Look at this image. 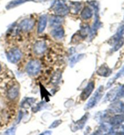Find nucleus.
Returning a JSON list of instances; mask_svg holds the SVG:
<instances>
[{
    "label": "nucleus",
    "mask_w": 124,
    "mask_h": 135,
    "mask_svg": "<svg viewBox=\"0 0 124 135\" xmlns=\"http://www.w3.org/2000/svg\"><path fill=\"white\" fill-rule=\"evenodd\" d=\"M51 9L54 12L56 15L60 17L66 15L69 12V7H68L63 0H54Z\"/></svg>",
    "instance_id": "nucleus-1"
},
{
    "label": "nucleus",
    "mask_w": 124,
    "mask_h": 135,
    "mask_svg": "<svg viewBox=\"0 0 124 135\" xmlns=\"http://www.w3.org/2000/svg\"><path fill=\"white\" fill-rule=\"evenodd\" d=\"M103 86H102V85L100 86L96 91L94 93V94L92 96L91 99L88 100L87 105H85V110H89V109L93 108L94 107H95L98 104V102L101 100V99L102 98L103 95Z\"/></svg>",
    "instance_id": "nucleus-2"
},
{
    "label": "nucleus",
    "mask_w": 124,
    "mask_h": 135,
    "mask_svg": "<svg viewBox=\"0 0 124 135\" xmlns=\"http://www.w3.org/2000/svg\"><path fill=\"white\" fill-rule=\"evenodd\" d=\"M41 67L40 61L38 60H33L27 63L26 69L29 75L34 76L39 74L41 70Z\"/></svg>",
    "instance_id": "nucleus-3"
},
{
    "label": "nucleus",
    "mask_w": 124,
    "mask_h": 135,
    "mask_svg": "<svg viewBox=\"0 0 124 135\" xmlns=\"http://www.w3.org/2000/svg\"><path fill=\"white\" fill-rule=\"evenodd\" d=\"M22 54L21 51L18 48H13L10 50L7 54V60L12 63H16L20 60L21 59Z\"/></svg>",
    "instance_id": "nucleus-4"
},
{
    "label": "nucleus",
    "mask_w": 124,
    "mask_h": 135,
    "mask_svg": "<svg viewBox=\"0 0 124 135\" xmlns=\"http://www.w3.org/2000/svg\"><path fill=\"white\" fill-rule=\"evenodd\" d=\"M95 87V83L94 81H91L88 83L87 86L83 89V90L81 93L80 98L82 100H85L91 96V94L94 91Z\"/></svg>",
    "instance_id": "nucleus-5"
},
{
    "label": "nucleus",
    "mask_w": 124,
    "mask_h": 135,
    "mask_svg": "<svg viewBox=\"0 0 124 135\" xmlns=\"http://www.w3.org/2000/svg\"><path fill=\"white\" fill-rule=\"evenodd\" d=\"M88 117L89 114L88 113H87V114L84 115L80 119L78 120L77 121H76L75 122L73 123L71 126V130L73 131V132H75L76 131L82 129L83 128V127L85 126L86 122H87L88 119Z\"/></svg>",
    "instance_id": "nucleus-6"
},
{
    "label": "nucleus",
    "mask_w": 124,
    "mask_h": 135,
    "mask_svg": "<svg viewBox=\"0 0 124 135\" xmlns=\"http://www.w3.org/2000/svg\"><path fill=\"white\" fill-rule=\"evenodd\" d=\"M34 26V20L32 18H26L23 20L20 24V28L23 31H31Z\"/></svg>",
    "instance_id": "nucleus-7"
},
{
    "label": "nucleus",
    "mask_w": 124,
    "mask_h": 135,
    "mask_svg": "<svg viewBox=\"0 0 124 135\" xmlns=\"http://www.w3.org/2000/svg\"><path fill=\"white\" fill-rule=\"evenodd\" d=\"M47 49V45L45 41H39L34 46V51L37 55H41L45 53Z\"/></svg>",
    "instance_id": "nucleus-8"
},
{
    "label": "nucleus",
    "mask_w": 124,
    "mask_h": 135,
    "mask_svg": "<svg viewBox=\"0 0 124 135\" xmlns=\"http://www.w3.org/2000/svg\"><path fill=\"white\" fill-rule=\"evenodd\" d=\"M96 73L98 75L102 77H108L112 73L111 69L106 65H102L96 71Z\"/></svg>",
    "instance_id": "nucleus-9"
},
{
    "label": "nucleus",
    "mask_w": 124,
    "mask_h": 135,
    "mask_svg": "<svg viewBox=\"0 0 124 135\" xmlns=\"http://www.w3.org/2000/svg\"><path fill=\"white\" fill-rule=\"evenodd\" d=\"M112 126L109 123H102L100 127L97 131L96 134H110L112 130Z\"/></svg>",
    "instance_id": "nucleus-10"
},
{
    "label": "nucleus",
    "mask_w": 124,
    "mask_h": 135,
    "mask_svg": "<svg viewBox=\"0 0 124 135\" xmlns=\"http://www.w3.org/2000/svg\"><path fill=\"white\" fill-rule=\"evenodd\" d=\"M47 21V17L46 15H43L40 17L39 20V24H38L37 27V32L39 33H41L45 31L46 27Z\"/></svg>",
    "instance_id": "nucleus-11"
},
{
    "label": "nucleus",
    "mask_w": 124,
    "mask_h": 135,
    "mask_svg": "<svg viewBox=\"0 0 124 135\" xmlns=\"http://www.w3.org/2000/svg\"><path fill=\"white\" fill-rule=\"evenodd\" d=\"M121 87V86H120ZM120 87H116L107 93L105 97L106 101H114L117 98H119V92Z\"/></svg>",
    "instance_id": "nucleus-12"
},
{
    "label": "nucleus",
    "mask_w": 124,
    "mask_h": 135,
    "mask_svg": "<svg viewBox=\"0 0 124 135\" xmlns=\"http://www.w3.org/2000/svg\"><path fill=\"white\" fill-rule=\"evenodd\" d=\"M124 122V116L123 114H116L112 117L109 120V124L112 126H120Z\"/></svg>",
    "instance_id": "nucleus-13"
},
{
    "label": "nucleus",
    "mask_w": 124,
    "mask_h": 135,
    "mask_svg": "<svg viewBox=\"0 0 124 135\" xmlns=\"http://www.w3.org/2000/svg\"><path fill=\"white\" fill-rule=\"evenodd\" d=\"M51 35L56 39L62 38L65 35V31H64L63 27L60 26L55 27V28L51 31Z\"/></svg>",
    "instance_id": "nucleus-14"
},
{
    "label": "nucleus",
    "mask_w": 124,
    "mask_h": 135,
    "mask_svg": "<svg viewBox=\"0 0 124 135\" xmlns=\"http://www.w3.org/2000/svg\"><path fill=\"white\" fill-rule=\"evenodd\" d=\"M63 20L60 16H52L49 19V25L53 27L59 26L63 23Z\"/></svg>",
    "instance_id": "nucleus-15"
},
{
    "label": "nucleus",
    "mask_w": 124,
    "mask_h": 135,
    "mask_svg": "<svg viewBox=\"0 0 124 135\" xmlns=\"http://www.w3.org/2000/svg\"><path fill=\"white\" fill-rule=\"evenodd\" d=\"M82 3L80 2H71L69 7V11L73 14H77L80 11Z\"/></svg>",
    "instance_id": "nucleus-16"
},
{
    "label": "nucleus",
    "mask_w": 124,
    "mask_h": 135,
    "mask_svg": "<svg viewBox=\"0 0 124 135\" xmlns=\"http://www.w3.org/2000/svg\"><path fill=\"white\" fill-rule=\"evenodd\" d=\"M93 11L90 7L87 6L83 9L81 12V17L83 20H89L93 17Z\"/></svg>",
    "instance_id": "nucleus-17"
},
{
    "label": "nucleus",
    "mask_w": 124,
    "mask_h": 135,
    "mask_svg": "<svg viewBox=\"0 0 124 135\" xmlns=\"http://www.w3.org/2000/svg\"><path fill=\"white\" fill-rule=\"evenodd\" d=\"M124 76V66L122 68V69L120 70L119 72H118L116 74V75L114 77H113L111 80H109L108 81V82L107 83V88H108L110 87L113 84L114 82H115L116 80H117V79H118L119 78H120V77H122Z\"/></svg>",
    "instance_id": "nucleus-18"
},
{
    "label": "nucleus",
    "mask_w": 124,
    "mask_h": 135,
    "mask_svg": "<svg viewBox=\"0 0 124 135\" xmlns=\"http://www.w3.org/2000/svg\"><path fill=\"white\" fill-rule=\"evenodd\" d=\"M19 90L17 86H13L8 91V97L11 99H15L18 95Z\"/></svg>",
    "instance_id": "nucleus-19"
},
{
    "label": "nucleus",
    "mask_w": 124,
    "mask_h": 135,
    "mask_svg": "<svg viewBox=\"0 0 124 135\" xmlns=\"http://www.w3.org/2000/svg\"><path fill=\"white\" fill-rule=\"evenodd\" d=\"M29 1H32V0H13V1L10 2V3L6 6V9H12L13 7H17L18 6L22 4L23 3H25L26 2Z\"/></svg>",
    "instance_id": "nucleus-20"
},
{
    "label": "nucleus",
    "mask_w": 124,
    "mask_h": 135,
    "mask_svg": "<svg viewBox=\"0 0 124 135\" xmlns=\"http://www.w3.org/2000/svg\"><path fill=\"white\" fill-rule=\"evenodd\" d=\"M123 103L121 102H117L114 103L111 106V110L115 113H122V111Z\"/></svg>",
    "instance_id": "nucleus-21"
},
{
    "label": "nucleus",
    "mask_w": 124,
    "mask_h": 135,
    "mask_svg": "<svg viewBox=\"0 0 124 135\" xmlns=\"http://www.w3.org/2000/svg\"><path fill=\"white\" fill-rule=\"evenodd\" d=\"M84 54H78V55H75L74 56H73L72 58L70 59L69 60V65L71 67H73V66H74L75 63H77V62L82 60L83 58L84 57Z\"/></svg>",
    "instance_id": "nucleus-22"
},
{
    "label": "nucleus",
    "mask_w": 124,
    "mask_h": 135,
    "mask_svg": "<svg viewBox=\"0 0 124 135\" xmlns=\"http://www.w3.org/2000/svg\"><path fill=\"white\" fill-rule=\"evenodd\" d=\"M123 44H124V38L123 37H121L115 43V46H114L113 48V51L114 52L117 51L119 49H121V47L123 46Z\"/></svg>",
    "instance_id": "nucleus-23"
},
{
    "label": "nucleus",
    "mask_w": 124,
    "mask_h": 135,
    "mask_svg": "<svg viewBox=\"0 0 124 135\" xmlns=\"http://www.w3.org/2000/svg\"><path fill=\"white\" fill-rule=\"evenodd\" d=\"M89 31V26L88 25H84L81 27V29L80 31V35L82 38H85L88 35Z\"/></svg>",
    "instance_id": "nucleus-24"
},
{
    "label": "nucleus",
    "mask_w": 124,
    "mask_h": 135,
    "mask_svg": "<svg viewBox=\"0 0 124 135\" xmlns=\"http://www.w3.org/2000/svg\"><path fill=\"white\" fill-rule=\"evenodd\" d=\"M61 77V75L60 73H55L53 78H52V82H53L54 83H58L59 81L60 80Z\"/></svg>",
    "instance_id": "nucleus-25"
},
{
    "label": "nucleus",
    "mask_w": 124,
    "mask_h": 135,
    "mask_svg": "<svg viewBox=\"0 0 124 135\" xmlns=\"http://www.w3.org/2000/svg\"><path fill=\"white\" fill-rule=\"evenodd\" d=\"M35 101V99H34L32 98H27V99H26L25 102L23 103V107H29L31 104H34Z\"/></svg>",
    "instance_id": "nucleus-26"
},
{
    "label": "nucleus",
    "mask_w": 124,
    "mask_h": 135,
    "mask_svg": "<svg viewBox=\"0 0 124 135\" xmlns=\"http://www.w3.org/2000/svg\"><path fill=\"white\" fill-rule=\"evenodd\" d=\"M108 116V113L107 112H102L97 114V119H99L100 120H102L107 118Z\"/></svg>",
    "instance_id": "nucleus-27"
},
{
    "label": "nucleus",
    "mask_w": 124,
    "mask_h": 135,
    "mask_svg": "<svg viewBox=\"0 0 124 135\" xmlns=\"http://www.w3.org/2000/svg\"><path fill=\"white\" fill-rule=\"evenodd\" d=\"M62 123L61 120H56L52 123L51 126H49V128H55L57 127L58 126H59Z\"/></svg>",
    "instance_id": "nucleus-28"
},
{
    "label": "nucleus",
    "mask_w": 124,
    "mask_h": 135,
    "mask_svg": "<svg viewBox=\"0 0 124 135\" xmlns=\"http://www.w3.org/2000/svg\"><path fill=\"white\" fill-rule=\"evenodd\" d=\"M16 131V128L15 127H12L11 128L8 129L7 131H6L5 134H15Z\"/></svg>",
    "instance_id": "nucleus-29"
},
{
    "label": "nucleus",
    "mask_w": 124,
    "mask_h": 135,
    "mask_svg": "<svg viewBox=\"0 0 124 135\" xmlns=\"http://www.w3.org/2000/svg\"><path fill=\"white\" fill-rule=\"evenodd\" d=\"M119 97H124V85H122V86L120 87Z\"/></svg>",
    "instance_id": "nucleus-30"
},
{
    "label": "nucleus",
    "mask_w": 124,
    "mask_h": 135,
    "mask_svg": "<svg viewBox=\"0 0 124 135\" xmlns=\"http://www.w3.org/2000/svg\"><path fill=\"white\" fill-rule=\"evenodd\" d=\"M22 117H23V113H22L21 112H20L19 113V118H18V119L17 120V123H18L21 120Z\"/></svg>",
    "instance_id": "nucleus-31"
},
{
    "label": "nucleus",
    "mask_w": 124,
    "mask_h": 135,
    "mask_svg": "<svg viewBox=\"0 0 124 135\" xmlns=\"http://www.w3.org/2000/svg\"><path fill=\"white\" fill-rule=\"evenodd\" d=\"M51 133L52 132H51V131H46V132L43 133H41V134H51Z\"/></svg>",
    "instance_id": "nucleus-32"
},
{
    "label": "nucleus",
    "mask_w": 124,
    "mask_h": 135,
    "mask_svg": "<svg viewBox=\"0 0 124 135\" xmlns=\"http://www.w3.org/2000/svg\"><path fill=\"white\" fill-rule=\"evenodd\" d=\"M33 1H35L36 2H45L47 0H33Z\"/></svg>",
    "instance_id": "nucleus-33"
},
{
    "label": "nucleus",
    "mask_w": 124,
    "mask_h": 135,
    "mask_svg": "<svg viewBox=\"0 0 124 135\" xmlns=\"http://www.w3.org/2000/svg\"><path fill=\"white\" fill-rule=\"evenodd\" d=\"M1 65H0V72H1Z\"/></svg>",
    "instance_id": "nucleus-34"
}]
</instances>
